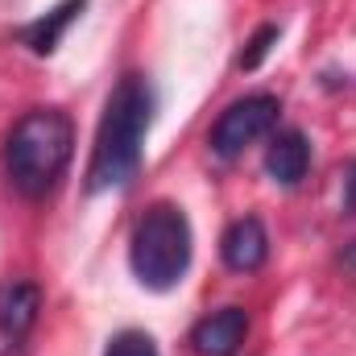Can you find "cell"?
Masks as SVG:
<instances>
[{
  "label": "cell",
  "mask_w": 356,
  "mask_h": 356,
  "mask_svg": "<svg viewBox=\"0 0 356 356\" xmlns=\"http://www.w3.org/2000/svg\"><path fill=\"white\" fill-rule=\"evenodd\" d=\"M154 83L141 71H129L116 79V88L104 104L99 129H95V145H91L88 162V191H120L129 186L141 170V154H145V137L154 124Z\"/></svg>",
  "instance_id": "1"
},
{
  "label": "cell",
  "mask_w": 356,
  "mask_h": 356,
  "mask_svg": "<svg viewBox=\"0 0 356 356\" xmlns=\"http://www.w3.org/2000/svg\"><path fill=\"white\" fill-rule=\"evenodd\" d=\"M71 158L75 120L63 108H29L4 137V178L29 203L58 191Z\"/></svg>",
  "instance_id": "2"
},
{
  "label": "cell",
  "mask_w": 356,
  "mask_h": 356,
  "mask_svg": "<svg viewBox=\"0 0 356 356\" xmlns=\"http://www.w3.org/2000/svg\"><path fill=\"white\" fill-rule=\"evenodd\" d=\"M191 253H195V236L178 203L145 207V216L129 232V266L145 290H158V294L175 290L191 269Z\"/></svg>",
  "instance_id": "3"
},
{
  "label": "cell",
  "mask_w": 356,
  "mask_h": 356,
  "mask_svg": "<svg viewBox=\"0 0 356 356\" xmlns=\"http://www.w3.org/2000/svg\"><path fill=\"white\" fill-rule=\"evenodd\" d=\"M277 116H282V99L277 95H269V91H253V95H241V99H232L224 112H220V120L211 124V154H220V158H241L249 145H257L261 137H269L273 129H277Z\"/></svg>",
  "instance_id": "4"
},
{
  "label": "cell",
  "mask_w": 356,
  "mask_h": 356,
  "mask_svg": "<svg viewBox=\"0 0 356 356\" xmlns=\"http://www.w3.org/2000/svg\"><path fill=\"white\" fill-rule=\"evenodd\" d=\"M42 315V290L33 282L0 286V356H17Z\"/></svg>",
  "instance_id": "5"
},
{
  "label": "cell",
  "mask_w": 356,
  "mask_h": 356,
  "mask_svg": "<svg viewBox=\"0 0 356 356\" xmlns=\"http://www.w3.org/2000/svg\"><path fill=\"white\" fill-rule=\"evenodd\" d=\"M245 336H249V311L245 307H220L191 327V348L199 356H236Z\"/></svg>",
  "instance_id": "6"
},
{
  "label": "cell",
  "mask_w": 356,
  "mask_h": 356,
  "mask_svg": "<svg viewBox=\"0 0 356 356\" xmlns=\"http://www.w3.org/2000/svg\"><path fill=\"white\" fill-rule=\"evenodd\" d=\"M220 261L232 273H257L269 261V232L257 216H241L220 236Z\"/></svg>",
  "instance_id": "7"
},
{
  "label": "cell",
  "mask_w": 356,
  "mask_h": 356,
  "mask_svg": "<svg viewBox=\"0 0 356 356\" xmlns=\"http://www.w3.org/2000/svg\"><path fill=\"white\" fill-rule=\"evenodd\" d=\"M311 170V141L302 129H282L269 137L266 149V175L277 186H298Z\"/></svg>",
  "instance_id": "8"
},
{
  "label": "cell",
  "mask_w": 356,
  "mask_h": 356,
  "mask_svg": "<svg viewBox=\"0 0 356 356\" xmlns=\"http://www.w3.org/2000/svg\"><path fill=\"white\" fill-rule=\"evenodd\" d=\"M83 8H88V0H58L50 13H42L38 21L21 25V29H17V42H21V46H29V54L50 58V54L58 50L63 33L79 21V13H83Z\"/></svg>",
  "instance_id": "9"
},
{
  "label": "cell",
  "mask_w": 356,
  "mask_h": 356,
  "mask_svg": "<svg viewBox=\"0 0 356 356\" xmlns=\"http://www.w3.org/2000/svg\"><path fill=\"white\" fill-rule=\"evenodd\" d=\"M277 38H282V25L277 21H266V25H257V33L245 42V50H241V58H236V67L241 71H257L261 63L269 58V50L277 46Z\"/></svg>",
  "instance_id": "10"
},
{
  "label": "cell",
  "mask_w": 356,
  "mask_h": 356,
  "mask_svg": "<svg viewBox=\"0 0 356 356\" xmlns=\"http://www.w3.org/2000/svg\"><path fill=\"white\" fill-rule=\"evenodd\" d=\"M104 356H162V353H158V344H154L149 332H141V327H124V332H116V336L108 340Z\"/></svg>",
  "instance_id": "11"
},
{
  "label": "cell",
  "mask_w": 356,
  "mask_h": 356,
  "mask_svg": "<svg viewBox=\"0 0 356 356\" xmlns=\"http://www.w3.org/2000/svg\"><path fill=\"white\" fill-rule=\"evenodd\" d=\"M344 186H348V195H344V216H356V162H348V170H344Z\"/></svg>",
  "instance_id": "12"
},
{
  "label": "cell",
  "mask_w": 356,
  "mask_h": 356,
  "mask_svg": "<svg viewBox=\"0 0 356 356\" xmlns=\"http://www.w3.org/2000/svg\"><path fill=\"white\" fill-rule=\"evenodd\" d=\"M340 269H344L348 277H356V241L353 245H344V253H340Z\"/></svg>",
  "instance_id": "13"
}]
</instances>
